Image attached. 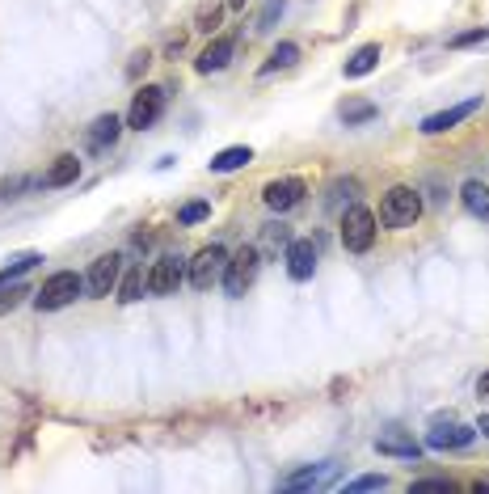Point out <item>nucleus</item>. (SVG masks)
Returning a JSON list of instances; mask_svg holds the SVG:
<instances>
[{"instance_id": "nucleus-1", "label": "nucleus", "mask_w": 489, "mask_h": 494, "mask_svg": "<svg viewBox=\"0 0 489 494\" xmlns=\"http://www.w3.org/2000/svg\"><path fill=\"white\" fill-rule=\"evenodd\" d=\"M417 216H422V195L414 186H392L379 199V224L384 228H414Z\"/></svg>"}, {"instance_id": "nucleus-2", "label": "nucleus", "mask_w": 489, "mask_h": 494, "mask_svg": "<svg viewBox=\"0 0 489 494\" xmlns=\"http://www.w3.org/2000/svg\"><path fill=\"white\" fill-rule=\"evenodd\" d=\"M85 292V279L76 271H55L51 279H43V287L34 292V305L43 313H55V309H68L76 296Z\"/></svg>"}, {"instance_id": "nucleus-3", "label": "nucleus", "mask_w": 489, "mask_h": 494, "mask_svg": "<svg viewBox=\"0 0 489 494\" xmlns=\"http://www.w3.org/2000/svg\"><path fill=\"white\" fill-rule=\"evenodd\" d=\"M224 266H228V249L224 246H203L195 258L186 262V279H190L198 292H211V287L224 279Z\"/></svg>"}, {"instance_id": "nucleus-4", "label": "nucleus", "mask_w": 489, "mask_h": 494, "mask_svg": "<svg viewBox=\"0 0 489 494\" xmlns=\"http://www.w3.org/2000/svg\"><path fill=\"white\" fill-rule=\"evenodd\" d=\"M376 233H379L376 211L359 208V203L350 211H342V246L350 249V254H367V249L376 246Z\"/></svg>"}, {"instance_id": "nucleus-5", "label": "nucleus", "mask_w": 489, "mask_h": 494, "mask_svg": "<svg viewBox=\"0 0 489 494\" xmlns=\"http://www.w3.org/2000/svg\"><path fill=\"white\" fill-rule=\"evenodd\" d=\"M257 266H262L257 246H244V249H236V254H228V266H224V279H220L224 292H228V296H244L257 279Z\"/></svg>"}, {"instance_id": "nucleus-6", "label": "nucleus", "mask_w": 489, "mask_h": 494, "mask_svg": "<svg viewBox=\"0 0 489 494\" xmlns=\"http://www.w3.org/2000/svg\"><path fill=\"white\" fill-rule=\"evenodd\" d=\"M160 114H165V89H160V85H144V89H139V93L131 98L127 127H135V131H148V127H157Z\"/></svg>"}, {"instance_id": "nucleus-7", "label": "nucleus", "mask_w": 489, "mask_h": 494, "mask_svg": "<svg viewBox=\"0 0 489 494\" xmlns=\"http://www.w3.org/2000/svg\"><path fill=\"white\" fill-rule=\"evenodd\" d=\"M186 279V262L177 254H165L148 266V296H173Z\"/></svg>"}, {"instance_id": "nucleus-8", "label": "nucleus", "mask_w": 489, "mask_h": 494, "mask_svg": "<svg viewBox=\"0 0 489 494\" xmlns=\"http://www.w3.org/2000/svg\"><path fill=\"white\" fill-rule=\"evenodd\" d=\"M119 279H122V254H101V258L89 266V275H85V292L93 300L114 296Z\"/></svg>"}, {"instance_id": "nucleus-9", "label": "nucleus", "mask_w": 489, "mask_h": 494, "mask_svg": "<svg viewBox=\"0 0 489 494\" xmlns=\"http://www.w3.org/2000/svg\"><path fill=\"white\" fill-rule=\"evenodd\" d=\"M477 440V427H468V422H455V419H447V422H435V431L427 435V448L430 452H455V448H468Z\"/></svg>"}, {"instance_id": "nucleus-10", "label": "nucleus", "mask_w": 489, "mask_h": 494, "mask_svg": "<svg viewBox=\"0 0 489 494\" xmlns=\"http://www.w3.org/2000/svg\"><path fill=\"white\" fill-rule=\"evenodd\" d=\"M304 195H308V186L300 178H274V182L262 186V203L270 211H292L295 203H304Z\"/></svg>"}, {"instance_id": "nucleus-11", "label": "nucleus", "mask_w": 489, "mask_h": 494, "mask_svg": "<svg viewBox=\"0 0 489 494\" xmlns=\"http://www.w3.org/2000/svg\"><path fill=\"white\" fill-rule=\"evenodd\" d=\"M477 111H481V98H468V102H460V106H447V111H439V114H427L417 131H422V136H443V131H452L455 123L473 119Z\"/></svg>"}, {"instance_id": "nucleus-12", "label": "nucleus", "mask_w": 489, "mask_h": 494, "mask_svg": "<svg viewBox=\"0 0 489 494\" xmlns=\"http://www.w3.org/2000/svg\"><path fill=\"white\" fill-rule=\"evenodd\" d=\"M283 262H287V275H292L295 284H304V279H312V271H317V246H312L308 237H295V241H287Z\"/></svg>"}, {"instance_id": "nucleus-13", "label": "nucleus", "mask_w": 489, "mask_h": 494, "mask_svg": "<svg viewBox=\"0 0 489 494\" xmlns=\"http://www.w3.org/2000/svg\"><path fill=\"white\" fill-rule=\"evenodd\" d=\"M333 473H338V460H321V465H308V470L283 478V490H321L333 482Z\"/></svg>"}, {"instance_id": "nucleus-14", "label": "nucleus", "mask_w": 489, "mask_h": 494, "mask_svg": "<svg viewBox=\"0 0 489 494\" xmlns=\"http://www.w3.org/2000/svg\"><path fill=\"white\" fill-rule=\"evenodd\" d=\"M233 55H236V38H233V34H224V38H216V43H211V47L203 51V55H198L195 68H198L203 76L224 73V68L233 63Z\"/></svg>"}, {"instance_id": "nucleus-15", "label": "nucleus", "mask_w": 489, "mask_h": 494, "mask_svg": "<svg viewBox=\"0 0 489 494\" xmlns=\"http://www.w3.org/2000/svg\"><path fill=\"white\" fill-rule=\"evenodd\" d=\"M119 136H122V119L119 114H101V119L89 123L85 144H89V152H106V149H114V140Z\"/></svg>"}, {"instance_id": "nucleus-16", "label": "nucleus", "mask_w": 489, "mask_h": 494, "mask_svg": "<svg viewBox=\"0 0 489 494\" xmlns=\"http://www.w3.org/2000/svg\"><path fill=\"white\" fill-rule=\"evenodd\" d=\"M376 452H384V457L417 460V457H422V444H417V440H409L405 431H397V427H392V431H379V435H376Z\"/></svg>"}, {"instance_id": "nucleus-17", "label": "nucleus", "mask_w": 489, "mask_h": 494, "mask_svg": "<svg viewBox=\"0 0 489 494\" xmlns=\"http://www.w3.org/2000/svg\"><path fill=\"white\" fill-rule=\"evenodd\" d=\"M379 60H384V51H379V43H363V47H359L355 55H350V60L342 63L346 81H359V76L376 73V68H379Z\"/></svg>"}, {"instance_id": "nucleus-18", "label": "nucleus", "mask_w": 489, "mask_h": 494, "mask_svg": "<svg viewBox=\"0 0 489 494\" xmlns=\"http://www.w3.org/2000/svg\"><path fill=\"white\" fill-rule=\"evenodd\" d=\"M76 178H81V161H76L72 152H63V157H55L51 170L43 173V186H47V190H60V186H72Z\"/></svg>"}, {"instance_id": "nucleus-19", "label": "nucleus", "mask_w": 489, "mask_h": 494, "mask_svg": "<svg viewBox=\"0 0 489 494\" xmlns=\"http://www.w3.org/2000/svg\"><path fill=\"white\" fill-rule=\"evenodd\" d=\"M460 203H465L477 220H485L489 224V186L481 182V178H468L465 186H460Z\"/></svg>"}, {"instance_id": "nucleus-20", "label": "nucleus", "mask_w": 489, "mask_h": 494, "mask_svg": "<svg viewBox=\"0 0 489 494\" xmlns=\"http://www.w3.org/2000/svg\"><path fill=\"white\" fill-rule=\"evenodd\" d=\"M249 161H254V149H249V144H233V149L216 152V157L207 161V170L211 173H233V170H244Z\"/></svg>"}, {"instance_id": "nucleus-21", "label": "nucleus", "mask_w": 489, "mask_h": 494, "mask_svg": "<svg viewBox=\"0 0 489 494\" xmlns=\"http://www.w3.org/2000/svg\"><path fill=\"white\" fill-rule=\"evenodd\" d=\"M148 292V275H144V266H131V271L119 279V287H114V296L122 300V305H135V300Z\"/></svg>"}, {"instance_id": "nucleus-22", "label": "nucleus", "mask_w": 489, "mask_h": 494, "mask_svg": "<svg viewBox=\"0 0 489 494\" xmlns=\"http://www.w3.org/2000/svg\"><path fill=\"white\" fill-rule=\"evenodd\" d=\"M338 114H342V123L346 127H363V123H371L376 119V102H363V98H346L342 106H338Z\"/></svg>"}, {"instance_id": "nucleus-23", "label": "nucleus", "mask_w": 489, "mask_h": 494, "mask_svg": "<svg viewBox=\"0 0 489 494\" xmlns=\"http://www.w3.org/2000/svg\"><path fill=\"white\" fill-rule=\"evenodd\" d=\"M38 262H43V254H38V249H25V254H13V258L5 262V271H0V287H5V284H13L17 275L34 271Z\"/></svg>"}, {"instance_id": "nucleus-24", "label": "nucleus", "mask_w": 489, "mask_h": 494, "mask_svg": "<svg viewBox=\"0 0 489 494\" xmlns=\"http://www.w3.org/2000/svg\"><path fill=\"white\" fill-rule=\"evenodd\" d=\"M300 60V47L295 43H279V47L270 51V60L262 63V76H270V73H279V68H292V63Z\"/></svg>"}, {"instance_id": "nucleus-25", "label": "nucleus", "mask_w": 489, "mask_h": 494, "mask_svg": "<svg viewBox=\"0 0 489 494\" xmlns=\"http://www.w3.org/2000/svg\"><path fill=\"white\" fill-rule=\"evenodd\" d=\"M346 490H355V494H363V490H388V478H384V473H363V478H355V482H346Z\"/></svg>"}, {"instance_id": "nucleus-26", "label": "nucleus", "mask_w": 489, "mask_h": 494, "mask_svg": "<svg viewBox=\"0 0 489 494\" xmlns=\"http://www.w3.org/2000/svg\"><path fill=\"white\" fill-rule=\"evenodd\" d=\"M207 216H211V203L198 199V203H186V208L177 211V224H198V220H207Z\"/></svg>"}, {"instance_id": "nucleus-27", "label": "nucleus", "mask_w": 489, "mask_h": 494, "mask_svg": "<svg viewBox=\"0 0 489 494\" xmlns=\"http://www.w3.org/2000/svg\"><path fill=\"white\" fill-rule=\"evenodd\" d=\"M283 9H287V0H266V9H262V17H257L254 30H270V25L283 17Z\"/></svg>"}, {"instance_id": "nucleus-28", "label": "nucleus", "mask_w": 489, "mask_h": 494, "mask_svg": "<svg viewBox=\"0 0 489 494\" xmlns=\"http://www.w3.org/2000/svg\"><path fill=\"white\" fill-rule=\"evenodd\" d=\"M473 43H489V25H477V30H465V34H455L447 47H473Z\"/></svg>"}, {"instance_id": "nucleus-29", "label": "nucleus", "mask_w": 489, "mask_h": 494, "mask_svg": "<svg viewBox=\"0 0 489 494\" xmlns=\"http://www.w3.org/2000/svg\"><path fill=\"white\" fill-rule=\"evenodd\" d=\"M220 17H224V9H220V5H211V9L198 13V25H195V30H207V34H211V30L220 25Z\"/></svg>"}, {"instance_id": "nucleus-30", "label": "nucleus", "mask_w": 489, "mask_h": 494, "mask_svg": "<svg viewBox=\"0 0 489 494\" xmlns=\"http://www.w3.org/2000/svg\"><path fill=\"white\" fill-rule=\"evenodd\" d=\"M148 63H152V51H135V55H131V68H127V76L135 81L139 73H148Z\"/></svg>"}, {"instance_id": "nucleus-31", "label": "nucleus", "mask_w": 489, "mask_h": 494, "mask_svg": "<svg viewBox=\"0 0 489 494\" xmlns=\"http://www.w3.org/2000/svg\"><path fill=\"white\" fill-rule=\"evenodd\" d=\"M414 490H452V482L447 478H422V482H414Z\"/></svg>"}, {"instance_id": "nucleus-32", "label": "nucleus", "mask_w": 489, "mask_h": 494, "mask_svg": "<svg viewBox=\"0 0 489 494\" xmlns=\"http://www.w3.org/2000/svg\"><path fill=\"white\" fill-rule=\"evenodd\" d=\"M477 393H481V397H489V372H485V376H481V381H477Z\"/></svg>"}, {"instance_id": "nucleus-33", "label": "nucleus", "mask_w": 489, "mask_h": 494, "mask_svg": "<svg viewBox=\"0 0 489 494\" xmlns=\"http://www.w3.org/2000/svg\"><path fill=\"white\" fill-rule=\"evenodd\" d=\"M477 431H481V435H489V414H481V422H477Z\"/></svg>"}, {"instance_id": "nucleus-34", "label": "nucleus", "mask_w": 489, "mask_h": 494, "mask_svg": "<svg viewBox=\"0 0 489 494\" xmlns=\"http://www.w3.org/2000/svg\"><path fill=\"white\" fill-rule=\"evenodd\" d=\"M228 9H244V0H228Z\"/></svg>"}]
</instances>
